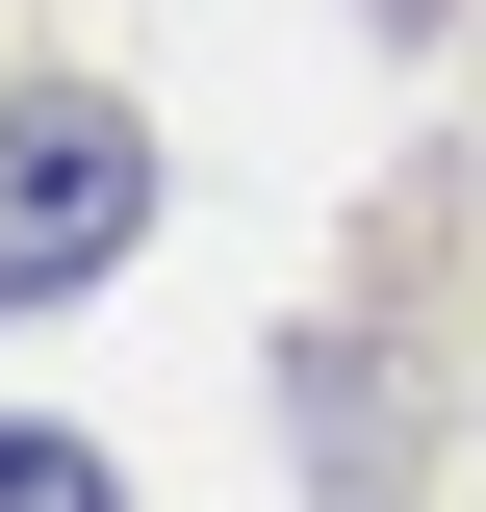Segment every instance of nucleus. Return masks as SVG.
<instances>
[{
  "instance_id": "f257e3e1",
  "label": "nucleus",
  "mask_w": 486,
  "mask_h": 512,
  "mask_svg": "<svg viewBox=\"0 0 486 512\" xmlns=\"http://www.w3.org/2000/svg\"><path fill=\"white\" fill-rule=\"evenodd\" d=\"M154 231V128L128 103H0V308H77Z\"/></svg>"
},
{
  "instance_id": "f03ea898",
  "label": "nucleus",
  "mask_w": 486,
  "mask_h": 512,
  "mask_svg": "<svg viewBox=\"0 0 486 512\" xmlns=\"http://www.w3.org/2000/svg\"><path fill=\"white\" fill-rule=\"evenodd\" d=\"M0 512H103V461L77 436H0Z\"/></svg>"
}]
</instances>
